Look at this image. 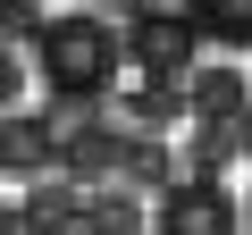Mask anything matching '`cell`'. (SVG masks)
I'll return each mask as SVG.
<instances>
[{"label":"cell","mask_w":252,"mask_h":235,"mask_svg":"<svg viewBox=\"0 0 252 235\" xmlns=\"http://www.w3.org/2000/svg\"><path fill=\"white\" fill-rule=\"evenodd\" d=\"M34 67H42V84H51L59 101L84 109V101H109L126 51H118V26H109L101 9H59V17H42V34H34Z\"/></svg>","instance_id":"6da1fadb"},{"label":"cell","mask_w":252,"mask_h":235,"mask_svg":"<svg viewBox=\"0 0 252 235\" xmlns=\"http://www.w3.org/2000/svg\"><path fill=\"white\" fill-rule=\"evenodd\" d=\"M118 51L135 76H160V84H185L202 67V34L185 26V9H168V0H135L118 26Z\"/></svg>","instance_id":"7a4b0ae2"},{"label":"cell","mask_w":252,"mask_h":235,"mask_svg":"<svg viewBox=\"0 0 252 235\" xmlns=\"http://www.w3.org/2000/svg\"><path fill=\"white\" fill-rule=\"evenodd\" d=\"M152 235H244V210H235L227 176H177V185H160Z\"/></svg>","instance_id":"3957f363"},{"label":"cell","mask_w":252,"mask_h":235,"mask_svg":"<svg viewBox=\"0 0 252 235\" xmlns=\"http://www.w3.org/2000/svg\"><path fill=\"white\" fill-rule=\"evenodd\" d=\"M59 168V118L51 109H0V185H34Z\"/></svg>","instance_id":"277c9868"},{"label":"cell","mask_w":252,"mask_h":235,"mask_svg":"<svg viewBox=\"0 0 252 235\" xmlns=\"http://www.w3.org/2000/svg\"><path fill=\"white\" fill-rule=\"evenodd\" d=\"M244 109H252V84H244V67H227V59H202V67L185 76V118H193V126H235Z\"/></svg>","instance_id":"5b68a950"},{"label":"cell","mask_w":252,"mask_h":235,"mask_svg":"<svg viewBox=\"0 0 252 235\" xmlns=\"http://www.w3.org/2000/svg\"><path fill=\"white\" fill-rule=\"evenodd\" d=\"M59 168H67L76 185L126 176V135H109V126H76V135H59Z\"/></svg>","instance_id":"8992f818"},{"label":"cell","mask_w":252,"mask_h":235,"mask_svg":"<svg viewBox=\"0 0 252 235\" xmlns=\"http://www.w3.org/2000/svg\"><path fill=\"white\" fill-rule=\"evenodd\" d=\"M185 9V26L202 34V42H219V51H252V0H177Z\"/></svg>","instance_id":"52a82bcc"},{"label":"cell","mask_w":252,"mask_h":235,"mask_svg":"<svg viewBox=\"0 0 252 235\" xmlns=\"http://www.w3.org/2000/svg\"><path fill=\"white\" fill-rule=\"evenodd\" d=\"M118 109H126V126H143V135H168V126H185V84L135 76V92H126Z\"/></svg>","instance_id":"ba28073f"},{"label":"cell","mask_w":252,"mask_h":235,"mask_svg":"<svg viewBox=\"0 0 252 235\" xmlns=\"http://www.w3.org/2000/svg\"><path fill=\"white\" fill-rule=\"evenodd\" d=\"M76 227H84V235H143V202H135V193H84Z\"/></svg>","instance_id":"9c48e42d"},{"label":"cell","mask_w":252,"mask_h":235,"mask_svg":"<svg viewBox=\"0 0 252 235\" xmlns=\"http://www.w3.org/2000/svg\"><path fill=\"white\" fill-rule=\"evenodd\" d=\"M126 185H177V160L160 135H126Z\"/></svg>","instance_id":"30bf717a"},{"label":"cell","mask_w":252,"mask_h":235,"mask_svg":"<svg viewBox=\"0 0 252 235\" xmlns=\"http://www.w3.org/2000/svg\"><path fill=\"white\" fill-rule=\"evenodd\" d=\"M17 92H26V67H17L9 42H0V109H17Z\"/></svg>","instance_id":"8fae6325"},{"label":"cell","mask_w":252,"mask_h":235,"mask_svg":"<svg viewBox=\"0 0 252 235\" xmlns=\"http://www.w3.org/2000/svg\"><path fill=\"white\" fill-rule=\"evenodd\" d=\"M235 151H252V109H244V118H235Z\"/></svg>","instance_id":"7c38bea8"},{"label":"cell","mask_w":252,"mask_h":235,"mask_svg":"<svg viewBox=\"0 0 252 235\" xmlns=\"http://www.w3.org/2000/svg\"><path fill=\"white\" fill-rule=\"evenodd\" d=\"M84 9H135V0H84Z\"/></svg>","instance_id":"4fadbf2b"}]
</instances>
